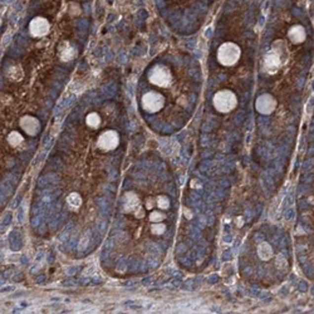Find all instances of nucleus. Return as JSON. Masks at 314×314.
<instances>
[{
    "instance_id": "f8f14e48",
    "label": "nucleus",
    "mask_w": 314,
    "mask_h": 314,
    "mask_svg": "<svg viewBox=\"0 0 314 314\" xmlns=\"http://www.w3.org/2000/svg\"><path fill=\"white\" fill-rule=\"evenodd\" d=\"M85 121H87V124H88V126L94 127V128L101 123V118H99V116L97 115V113H89Z\"/></svg>"
},
{
    "instance_id": "39448f33",
    "label": "nucleus",
    "mask_w": 314,
    "mask_h": 314,
    "mask_svg": "<svg viewBox=\"0 0 314 314\" xmlns=\"http://www.w3.org/2000/svg\"><path fill=\"white\" fill-rule=\"evenodd\" d=\"M281 66V50L276 49L275 47L270 52L267 53L263 63V68L268 73H275Z\"/></svg>"
},
{
    "instance_id": "9d476101",
    "label": "nucleus",
    "mask_w": 314,
    "mask_h": 314,
    "mask_svg": "<svg viewBox=\"0 0 314 314\" xmlns=\"http://www.w3.org/2000/svg\"><path fill=\"white\" fill-rule=\"evenodd\" d=\"M288 37H289V39L293 43L298 44V43H302L306 39V31H304V28L302 25H294L288 33Z\"/></svg>"
},
{
    "instance_id": "ddd939ff",
    "label": "nucleus",
    "mask_w": 314,
    "mask_h": 314,
    "mask_svg": "<svg viewBox=\"0 0 314 314\" xmlns=\"http://www.w3.org/2000/svg\"><path fill=\"white\" fill-rule=\"evenodd\" d=\"M9 141H10V144L13 145V146H18L19 144H22L23 137L18 132H13L9 136Z\"/></svg>"
},
{
    "instance_id": "f03ea898",
    "label": "nucleus",
    "mask_w": 314,
    "mask_h": 314,
    "mask_svg": "<svg viewBox=\"0 0 314 314\" xmlns=\"http://www.w3.org/2000/svg\"><path fill=\"white\" fill-rule=\"evenodd\" d=\"M236 96L232 91H220L214 96V107L219 112H230L236 107Z\"/></svg>"
},
{
    "instance_id": "423d86ee",
    "label": "nucleus",
    "mask_w": 314,
    "mask_h": 314,
    "mask_svg": "<svg viewBox=\"0 0 314 314\" xmlns=\"http://www.w3.org/2000/svg\"><path fill=\"white\" fill-rule=\"evenodd\" d=\"M118 145V135L115 131H106L98 138L99 149L110 151Z\"/></svg>"
},
{
    "instance_id": "4468645a",
    "label": "nucleus",
    "mask_w": 314,
    "mask_h": 314,
    "mask_svg": "<svg viewBox=\"0 0 314 314\" xmlns=\"http://www.w3.org/2000/svg\"><path fill=\"white\" fill-rule=\"evenodd\" d=\"M73 48L71 47V45L67 43V49H64L63 52H62V59H64V61H68V59L72 58V55H73Z\"/></svg>"
},
{
    "instance_id": "2eb2a0df",
    "label": "nucleus",
    "mask_w": 314,
    "mask_h": 314,
    "mask_svg": "<svg viewBox=\"0 0 314 314\" xmlns=\"http://www.w3.org/2000/svg\"><path fill=\"white\" fill-rule=\"evenodd\" d=\"M163 219V215L162 214H161V212H158V211H154L151 214V220H154V221H156V223H158V221H161Z\"/></svg>"
},
{
    "instance_id": "f257e3e1",
    "label": "nucleus",
    "mask_w": 314,
    "mask_h": 314,
    "mask_svg": "<svg viewBox=\"0 0 314 314\" xmlns=\"http://www.w3.org/2000/svg\"><path fill=\"white\" fill-rule=\"evenodd\" d=\"M240 58V48L235 43H224L218 50V59L224 66H233Z\"/></svg>"
},
{
    "instance_id": "dca6fc26",
    "label": "nucleus",
    "mask_w": 314,
    "mask_h": 314,
    "mask_svg": "<svg viewBox=\"0 0 314 314\" xmlns=\"http://www.w3.org/2000/svg\"><path fill=\"white\" fill-rule=\"evenodd\" d=\"M163 230H165V226H163L162 224H156V225L154 226V232L157 233V234H161Z\"/></svg>"
},
{
    "instance_id": "7ed1b4c3",
    "label": "nucleus",
    "mask_w": 314,
    "mask_h": 314,
    "mask_svg": "<svg viewBox=\"0 0 314 314\" xmlns=\"http://www.w3.org/2000/svg\"><path fill=\"white\" fill-rule=\"evenodd\" d=\"M171 79H172V76H171L168 68H166L165 66H161V64L155 67L150 73L151 83L158 85V87H167L171 83Z\"/></svg>"
},
{
    "instance_id": "1a4fd4ad",
    "label": "nucleus",
    "mask_w": 314,
    "mask_h": 314,
    "mask_svg": "<svg viewBox=\"0 0 314 314\" xmlns=\"http://www.w3.org/2000/svg\"><path fill=\"white\" fill-rule=\"evenodd\" d=\"M20 126L29 135H36L39 131V127H40L39 126V122L31 116L23 117L22 121H20Z\"/></svg>"
},
{
    "instance_id": "0eeeda50",
    "label": "nucleus",
    "mask_w": 314,
    "mask_h": 314,
    "mask_svg": "<svg viewBox=\"0 0 314 314\" xmlns=\"http://www.w3.org/2000/svg\"><path fill=\"white\" fill-rule=\"evenodd\" d=\"M29 31H31L32 36L43 37L49 32V23L44 18H34L29 24Z\"/></svg>"
},
{
    "instance_id": "6e6552de",
    "label": "nucleus",
    "mask_w": 314,
    "mask_h": 314,
    "mask_svg": "<svg viewBox=\"0 0 314 314\" xmlns=\"http://www.w3.org/2000/svg\"><path fill=\"white\" fill-rule=\"evenodd\" d=\"M275 101L270 94H263L256 101V110L259 111L263 115H269L275 108Z\"/></svg>"
},
{
    "instance_id": "20e7f679",
    "label": "nucleus",
    "mask_w": 314,
    "mask_h": 314,
    "mask_svg": "<svg viewBox=\"0 0 314 314\" xmlns=\"http://www.w3.org/2000/svg\"><path fill=\"white\" fill-rule=\"evenodd\" d=\"M165 99L163 96H161L157 92H147L142 98V107L145 111L149 112H157L163 107Z\"/></svg>"
},
{
    "instance_id": "9b49d317",
    "label": "nucleus",
    "mask_w": 314,
    "mask_h": 314,
    "mask_svg": "<svg viewBox=\"0 0 314 314\" xmlns=\"http://www.w3.org/2000/svg\"><path fill=\"white\" fill-rule=\"evenodd\" d=\"M258 253H259V256L263 260H269L272 256H273V250L270 248V245L268 242H262L259 245V249H258Z\"/></svg>"
}]
</instances>
